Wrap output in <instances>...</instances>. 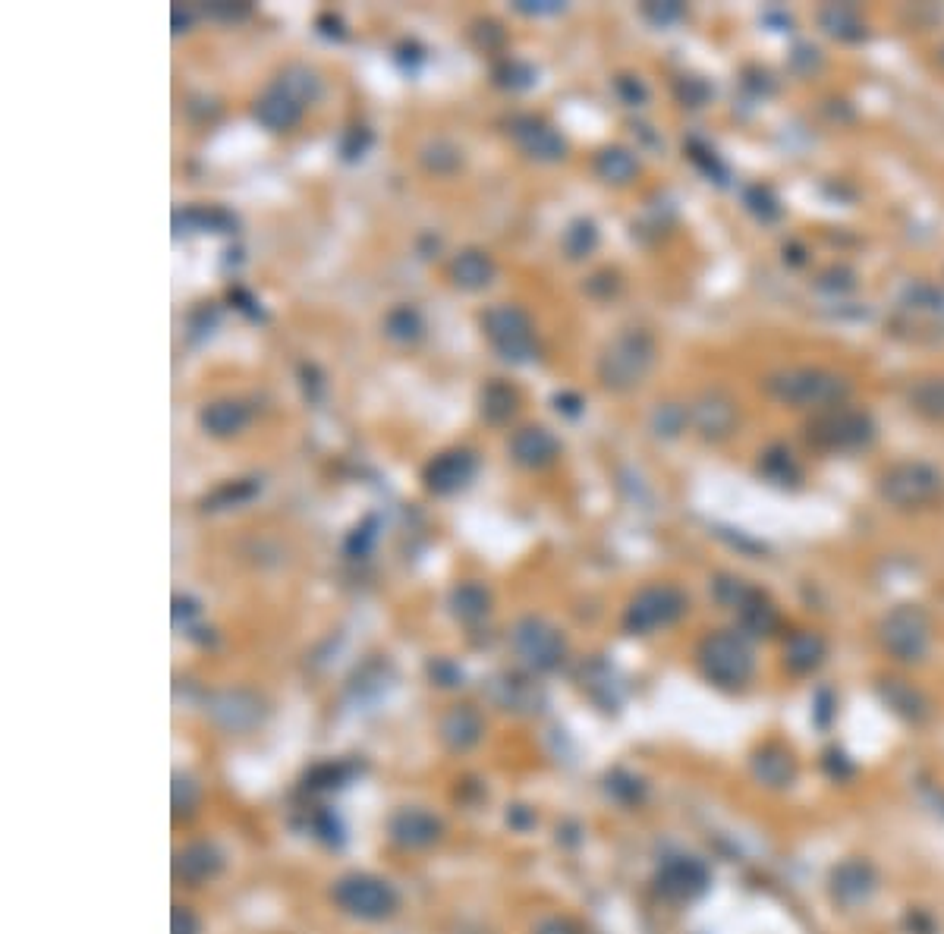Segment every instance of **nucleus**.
Returning <instances> with one entry per match:
<instances>
[{
  "label": "nucleus",
  "instance_id": "f257e3e1",
  "mask_svg": "<svg viewBox=\"0 0 944 934\" xmlns=\"http://www.w3.org/2000/svg\"><path fill=\"white\" fill-rule=\"evenodd\" d=\"M765 394L793 409H831L850 397V381L822 365H793L778 368L765 378Z\"/></svg>",
  "mask_w": 944,
  "mask_h": 934
},
{
  "label": "nucleus",
  "instance_id": "f03ea898",
  "mask_svg": "<svg viewBox=\"0 0 944 934\" xmlns=\"http://www.w3.org/2000/svg\"><path fill=\"white\" fill-rule=\"evenodd\" d=\"M655 340L646 331H624L617 334L602 356H598V381H602L614 394H630L642 381L649 378L655 365Z\"/></svg>",
  "mask_w": 944,
  "mask_h": 934
},
{
  "label": "nucleus",
  "instance_id": "7ed1b4c3",
  "mask_svg": "<svg viewBox=\"0 0 944 934\" xmlns=\"http://www.w3.org/2000/svg\"><path fill=\"white\" fill-rule=\"evenodd\" d=\"M699 670L708 683L721 689H740L753 680L756 673V651L743 633L734 629H718L699 642Z\"/></svg>",
  "mask_w": 944,
  "mask_h": 934
},
{
  "label": "nucleus",
  "instance_id": "20e7f679",
  "mask_svg": "<svg viewBox=\"0 0 944 934\" xmlns=\"http://www.w3.org/2000/svg\"><path fill=\"white\" fill-rule=\"evenodd\" d=\"M686 607H690V598H686L680 585H671V582L646 585V589L630 598L624 611V629L633 636L658 633V629L674 626L686 614Z\"/></svg>",
  "mask_w": 944,
  "mask_h": 934
},
{
  "label": "nucleus",
  "instance_id": "39448f33",
  "mask_svg": "<svg viewBox=\"0 0 944 934\" xmlns=\"http://www.w3.org/2000/svg\"><path fill=\"white\" fill-rule=\"evenodd\" d=\"M806 438L819 450H860L875 438L869 412L850 409L847 403L815 412L806 425Z\"/></svg>",
  "mask_w": 944,
  "mask_h": 934
},
{
  "label": "nucleus",
  "instance_id": "423d86ee",
  "mask_svg": "<svg viewBox=\"0 0 944 934\" xmlns=\"http://www.w3.org/2000/svg\"><path fill=\"white\" fill-rule=\"evenodd\" d=\"M485 337L491 340V346L498 350V356L504 362L513 365H526L539 356V346H535V328L532 318L520 309V306H491L482 318Z\"/></svg>",
  "mask_w": 944,
  "mask_h": 934
},
{
  "label": "nucleus",
  "instance_id": "0eeeda50",
  "mask_svg": "<svg viewBox=\"0 0 944 934\" xmlns=\"http://www.w3.org/2000/svg\"><path fill=\"white\" fill-rule=\"evenodd\" d=\"M878 639H882V648L891 658L904 661V664H916L929 655L932 623L919 607L900 604L882 620V626H878Z\"/></svg>",
  "mask_w": 944,
  "mask_h": 934
},
{
  "label": "nucleus",
  "instance_id": "6e6552de",
  "mask_svg": "<svg viewBox=\"0 0 944 934\" xmlns=\"http://www.w3.org/2000/svg\"><path fill=\"white\" fill-rule=\"evenodd\" d=\"M878 491H882L888 504H894L900 510H910V507H922V504L935 501V497L944 491V475L932 463H919V460L897 463L882 475Z\"/></svg>",
  "mask_w": 944,
  "mask_h": 934
},
{
  "label": "nucleus",
  "instance_id": "1a4fd4ad",
  "mask_svg": "<svg viewBox=\"0 0 944 934\" xmlns=\"http://www.w3.org/2000/svg\"><path fill=\"white\" fill-rule=\"evenodd\" d=\"M331 897L343 912H350L356 919H369V922L388 919L397 909L394 887L375 875H343L337 878Z\"/></svg>",
  "mask_w": 944,
  "mask_h": 934
},
{
  "label": "nucleus",
  "instance_id": "9d476101",
  "mask_svg": "<svg viewBox=\"0 0 944 934\" xmlns=\"http://www.w3.org/2000/svg\"><path fill=\"white\" fill-rule=\"evenodd\" d=\"M513 648L523 658L526 667H532L535 673H548L557 670L567 658V639L554 623L542 620V617H523L517 626H513Z\"/></svg>",
  "mask_w": 944,
  "mask_h": 934
},
{
  "label": "nucleus",
  "instance_id": "9b49d317",
  "mask_svg": "<svg viewBox=\"0 0 944 934\" xmlns=\"http://www.w3.org/2000/svg\"><path fill=\"white\" fill-rule=\"evenodd\" d=\"M655 881H658V894L664 900L686 903V900L699 897L708 887V868L693 856H674L661 865Z\"/></svg>",
  "mask_w": 944,
  "mask_h": 934
},
{
  "label": "nucleus",
  "instance_id": "f8f14e48",
  "mask_svg": "<svg viewBox=\"0 0 944 934\" xmlns=\"http://www.w3.org/2000/svg\"><path fill=\"white\" fill-rule=\"evenodd\" d=\"M693 425L699 428V434L705 441H724L731 438V431L737 428V403L731 394H724V390H705V394L693 403Z\"/></svg>",
  "mask_w": 944,
  "mask_h": 934
},
{
  "label": "nucleus",
  "instance_id": "ddd939ff",
  "mask_svg": "<svg viewBox=\"0 0 944 934\" xmlns=\"http://www.w3.org/2000/svg\"><path fill=\"white\" fill-rule=\"evenodd\" d=\"M476 475V456L469 450H444L425 466L422 482L432 494H457Z\"/></svg>",
  "mask_w": 944,
  "mask_h": 934
},
{
  "label": "nucleus",
  "instance_id": "4468645a",
  "mask_svg": "<svg viewBox=\"0 0 944 934\" xmlns=\"http://www.w3.org/2000/svg\"><path fill=\"white\" fill-rule=\"evenodd\" d=\"M510 136L535 161H561L567 155V142L561 139V133H554L539 117H513Z\"/></svg>",
  "mask_w": 944,
  "mask_h": 934
},
{
  "label": "nucleus",
  "instance_id": "2eb2a0df",
  "mask_svg": "<svg viewBox=\"0 0 944 934\" xmlns=\"http://www.w3.org/2000/svg\"><path fill=\"white\" fill-rule=\"evenodd\" d=\"M510 456L513 463H520L523 469H545L561 456V441L542 425H526L513 434Z\"/></svg>",
  "mask_w": 944,
  "mask_h": 934
},
{
  "label": "nucleus",
  "instance_id": "dca6fc26",
  "mask_svg": "<svg viewBox=\"0 0 944 934\" xmlns=\"http://www.w3.org/2000/svg\"><path fill=\"white\" fill-rule=\"evenodd\" d=\"M252 114L265 129H271V133H287V129H293L299 120H303V104L271 85V89L255 101Z\"/></svg>",
  "mask_w": 944,
  "mask_h": 934
},
{
  "label": "nucleus",
  "instance_id": "f3484780",
  "mask_svg": "<svg viewBox=\"0 0 944 934\" xmlns=\"http://www.w3.org/2000/svg\"><path fill=\"white\" fill-rule=\"evenodd\" d=\"M828 658V645L819 633L812 629H800L784 642V667L797 677H806V673L819 670Z\"/></svg>",
  "mask_w": 944,
  "mask_h": 934
},
{
  "label": "nucleus",
  "instance_id": "a211bd4d",
  "mask_svg": "<svg viewBox=\"0 0 944 934\" xmlns=\"http://www.w3.org/2000/svg\"><path fill=\"white\" fill-rule=\"evenodd\" d=\"M831 890L844 906H860L872 897L875 890V872L866 862H844L841 868H834L831 875Z\"/></svg>",
  "mask_w": 944,
  "mask_h": 934
},
{
  "label": "nucleus",
  "instance_id": "6ab92c4d",
  "mask_svg": "<svg viewBox=\"0 0 944 934\" xmlns=\"http://www.w3.org/2000/svg\"><path fill=\"white\" fill-rule=\"evenodd\" d=\"M441 824L435 815H428L422 809H400L391 818V837L400 846H410V850H419V846H428L438 840Z\"/></svg>",
  "mask_w": 944,
  "mask_h": 934
},
{
  "label": "nucleus",
  "instance_id": "aec40b11",
  "mask_svg": "<svg viewBox=\"0 0 944 934\" xmlns=\"http://www.w3.org/2000/svg\"><path fill=\"white\" fill-rule=\"evenodd\" d=\"M479 736H482V718H479L476 708L457 705V708H450L441 718V740H444L447 749L466 752V749H472L479 743Z\"/></svg>",
  "mask_w": 944,
  "mask_h": 934
},
{
  "label": "nucleus",
  "instance_id": "412c9836",
  "mask_svg": "<svg viewBox=\"0 0 944 934\" xmlns=\"http://www.w3.org/2000/svg\"><path fill=\"white\" fill-rule=\"evenodd\" d=\"M450 280L469 293L485 290L491 280H495V262H491V255H485L482 249H463L454 262H450Z\"/></svg>",
  "mask_w": 944,
  "mask_h": 934
},
{
  "label": "nucleus",
  "instance_id": "4be33fe9",
  "mask_svg": "<svg viewBox=\"0 0 944 934\" xmlns=\"http://www.w3.org/2000/svg\"><path fill=\"white\" fill-rule=\"evenodd\" d=\"M221 853L211 843H192L174 859V875L183 878L186 884H202L221 872Z\"/></svg>",
  "mask_w": 944,
  "mask_h": 934
},
{
  "label": "nucleus",
  "instance_id": "5701e85b",
  "mask_svg": "<svg viewBox=\"0 0 944 934\" xmlns=\"http://www.w3.org/2000/svg\"><path fill=\"white\" fill-rule=\"evenodd\" d=\"M199 422L214 438H230V434L243 431L249 425V406L240 400H214L202 409Z\"/></svg>",
  "mask_w": 944,
  "mask_h": 934
},
{
  "label": "nucleus",
  "instance_id": "b1692460",
  "mask_svg": "<svg viewBox=\"0 0 944 934\" xmlns=\"http://www.w3.org/2000/svg\"><path fill=\"white\" fill-rule=\"evenodd\" d=\"M753 771L762 780L765 787H790L793 777H797V762L793 755L781 746H765L762 752H756L753 758Z\"/></svg>",
  "mask_w": 944,
  "mask_h": 934
},
{
  "label": "nucleus",
  "instance_id": "393cba45",
  "mask_svg": "<svg viewBox=\"0 0 944 934\" xmlns=\"http://www.w3.org/2000/svg\"><path fill=\"white\" fill-rule=\"evenodd\" d=\"M520 397L507 381H488L479 394V412L488 425H507L513 416H517Z\"/></svg>",
  "mask_w": 944,
  "mask_h": 934
},
{
  "label": "nucleus",
  "instance_id": "a878e982",
  "mask_svg": "<svg viewBox=\"0 0 944 934\" xmlns=\"http://www.w3.org/2000/svg\"><path fill=\"white\" fill-rule=\"evenodd\" d=\"M910 409L929 422H944V375L916 378L910 384Z\"/></svg>",
  "mask_w": 944,
  "mask_h": 934
},
{
  "label": "nucleus",
  "instance_id": "bb28decb",
  "mask_svg": "<svg viewBox=\"0 0 944 934\" xmlns=\"http://www.w3.org/2000/svg\"><path fill=\"white\" fill-rule=\"evenodd\" d=\"M174 230L177 233H233L236 217L224 208H186L174 214Z\"/></svg>",
  "mask_w": 944,
  "mask_h": 934
},
{
  "label": "nucleus",
  "instance_id": "cd10ccee",
  "mask_svg": "<svg viewBox=\"0 0 944 934\" xmlns=\"http://www.w3.org/2000/svg\"><path fill=\"white\" fill-rule=\"evenodd\" d=\"M595 173H598V177H602L605 183L624 186V183H630L636 173H639V161L633 158L630 148L611 145V148H602V151L595 155Z\"/></svg>",
  "mask_w": 944,
  "mask_h": 934
},
{
  "label": "nucleus",
  "instance_id": "c85d7f7f",
  "mask_svg": "<svg viewBox=\"0 0 944 934\" xmlns=\"http://www.w3.org/2000/svg\"><path fill=\"white\" fill-rule=\"evenodd\" d=\"M819 26L838 41H863L866 38V23L863 16L856 13L853 7H844V4H831V7H822L819 10Z\"/></svg>",
  "mask_w": 944,
  "mask_h": 934
},
{
  "label": "nucleus",
  "instance_id": "c756f323",
  "mask_svg": "<svg viewBox=\"0 0 944 934\" xmlns=\"http://www.w3.org/2000/svg\"><path fill=\"white\" fill-rule=\"evenodd\" d=\"M882 695H885V702H888L897 714H904V718H910V721H922V718L929 714L926 695H922L916 686H910L907 680H885Z\"/></svg>",
  "mask_w": 944,
  "mask_h": 934
},
{
  "label": "nucleus",
  "instance_id": "7c9ffc66",
  "mask_svg": "<svg viewBox=\"0 0 944 934\" xmlns=\"http://www.w3.org/2000/svg\"><path fill=\"white\" fill-rule=\"evenodd\" d=\"M491 607V595L482 589L479 582H460L454 592H450V611H454L457 620L463 623H476L488 614Z\"/></svg>",
  "mask_w": 944,
  "mask_h": 934
},
{
  "label": "nucleus",
  "instance_id": "2f4dec72",
  "mask_svg": "<svg viewBox=\"0 0 944 934\" xmlns=\"http://www.w3.org/2000/svg\"><path fill=\"white\" fill-rule=\"evenodd\" d=\"M737 617H740V629L746 636H768V633H775V626H778V611L771 607V601L762 592L749 598L737 611Z\"/></svg>",
  "mask_w": 944,
  "mask_h": 934
},
{
  "label": "nucleus",
  "instance_id": "473e14b6",
  "mask_svg": "<svg viewBox=\"0 0 944 934\" xmlns=\"http://www.w3.org/2000/svg\"><path fill=\"white\" fill-rule=\"evenodd\" d=\"M274 89H281V92H287L293 101H299V104H312V101H318V95H321V82H318V76L309 70V67H299V63H293V67H287L281 76L274 79Z\"/></svg>",
  "mask_w": 944,
  "mask_h": 934
},
{
  "label": "nucleus",
  "instance_id": "72a5a7b5",
  "mask_svg": "<svg viewBox=\"0 0 944 934\" xmlns=\"http://www.w3.org/2000/svg\"><path fill=\"white\" fill-rule=\"evenodd\" d=\"M498 702L510 711V708H517V711H539V702H542V695H539V689L532 686V680H526V677H517V673H510V677H504L501 683H498Z\"/></svg>",
  "mask_w": 944,
  "mask_h": 934
},
{
  "label": "nucleus",
  "instance_id": "f704fd0d",
  "mask_svg": "<svg viewBox=\"0 0 944 934\" xmlns=\"http://www.w3.org/2000/svg\"><path fill=\"white\" fill-rule=\"evenodd\" d=\"M384 334H388L394 343L410 346L422 337V315L413 306H397L384 315Z\"/></svg>",
  "mask_w": 944,
  "mask_h": 934
},
{
  "label": "nucleus",
  "instance_id": "c9c22d12",
  "mask_svg": "<svg viewBox=\"0 0 944 934\" xmlns=\"http://www.w3.org/2000/svg\"><path fill=\"white\" fill-rule=\"evenodd\" d=\"M422 164H425V170H432V173H438V177H447V173H454L460 164H463V155H460V148L454 145V142H447V139H435V142H428L425 148H422Z\"/></svg>",
  "mask_w": 944,
  "mask_h": 934
},
{
  "label": "nucleus",
  "instance_id": "e433bc0d",
  "mask_svg": "<svg viewBox=\"0 0 944 934\" xmlns=\"http://www.w3.org/2000/svg\"><path fill=\"white\" fill-rule=\"evenodd\" d=\"M259 494V482L243 479V482H227L214 491L211 497H205V510H227V507H240L246 501Z\"/></svg>",
  "mask_w": 944,
  "mask_h": 934
},
{
  "label": "nucleus",
  "instance_id": "4c0bfd02",
  "mask_svg": "<svg viewBox=\"0 0 944 934\" xmlns=\"http://www.w3.org/2000/svg\"><path fill=\"white\" fill-rule=\"evenodd\" d=\"M598 243V230L592 221H573L567 230H564V252L570 258H586Z\"/></svg>",
  "mask_w": 944,
  "mask_h": 934
},
{
  "label": "nucleus",
  "instance_id": "58836bf2",
  "mask_svg": "<svg viewBox=\"0 0 944 934\" xmlns=\"http://www.w3.org/2000/svg\"><path fill=\"white\" fill-rule=\"evenodd\" d=\"M535 73L529 63H523V60H504L501 67L495 70V82L501 85V89H510V92H520V89H529V85H535Z\"/></svg>",
  "mask_w": 944,
  "mask_h": 934
},
{
  "label": "nucleus",
  "instance_id": "ea45409f",
  "mask_svg": "<svg viewBox=\"0 0 944 934\" xmlns=\"http://www.w3.org/2000/svg\"><path fill=\"white\" fill-rule=\"evenodd\" d=\"M372 142H375L372 129H366V126H350L347 133H343V139H340V158H343V161L366 158V151L372 148Z\"/></svg>",
  "mask_w": 944,
  "mask_h": 934
},
{
  "label": "nucleus",
  "instance_id": "a19ab883",
  "mask_svg": "<svg viewBox=\"0 0 944 934\" xmlns=\"http://www.w3.org/2000/svg\"><path fill=\"white\" fill-rule=\"evenodd\" d=\"M652 425H655L658 434H664V438H677V434L683 431V425H686V409L677 406V403H664V406L655 409Z\"/></svg>",
  "mask_w": 944,
  "mask_h": 934
},
{
  "label": "nucleus",
  "instance_id": "79ce46f5",
  "mask_svg": "<svg viewBox=\"0 0 944 934\" xmlns=\"http://www.w3.org/2000/svg\"><path fill=\"white\" fill-rule=\"evenodd\" d=\"M762 469H765L768 479L778 482V485H787V482H793L800 475L797 466H793V460H790V453H784V450H771L762 460Z\"/></svg>",
  "mask_w": 944,
  "mask_h": 934
},
{
  "label": "nucleus",
  "instance_id": "37998d69",
  "mask_svg": "<svg viewBox=\"0 0 944 934\" xmlns=\"http://www.w3.org/2000/svg\"><path fill=\"white\" fill-rule=\"evenodd\" d=\"M375 538H378V516H369L366 523L356 526V529L350 532V538H347V554H353V557L369 554L372 545H375Z\"/></svg>",
  "mask_w": 944,
  "mask_h": 934
},
{
  "label": "nucleus",
  "instance_id": "c03bdc74",
  "mask_svg": "<svg viewBox=\"0 0 944 934\" xmlns=\"http://www.w3.org/2000/svg\"><path fill=\"white\" fill-rule=\"evenodd\" d=\"M472 41H476L482 51H495L504 41V32L498 29V23H491V19H479L476 29H472Z\"/></svg>",
  "mask_w": 944,
  "mask_h": 934
},
{
  "label": "nucleus",
  "instance_id": "a18cd8bd",
  "mask_svg": "<svg viewBox=\"0 0 944 934\" xmlns=\"http://www.w3.org/2000/svg\"><path fill=\"white\" fill-rule=\"evenodd\" d=\"M205 13L214 19H224V23H233V19H246L252 13L249 4H230V0H211L205 4Z\"/></svg>",
  "mask_w": 944,
  "mask_h": 934
},
{
  "label": "nucleus",
  "instance_id": "49530a36",
  "mask_svg": "<svg viewBox=\"0 0 944 934\" xmlns=\"http://www.w3.org/2000/svg\"><path fill=\"white\" fill-rule=\"evenodd\" d=\"M642 16H646L649 23H655V26H671L683 16V7L680 4H646V7H642Z\"/></svg>",
  "mask_w": 944,
  "mask_h": 934
},
{
  "label": "nucleus",
  "instance_id": "de8ad7c7",
  "mask_svg": "<svg viewBox=\"0 0 944 934\" xmlns=\"http://www.w3.org/2000/svg\"><path fill=\"white\" fill-rule=\"evenodd\" d=\"M746 202H749V208H753L759 217H765V221H775V217L781 214V208H778V202L771 199V195L765 192V189H749V195H746Z\"/></svg>",
  "mask_w": 944,
  "mask_h": 934
},
{
  "label": "nucleus",
  "instance_id": "09e8293b",
  "mask_svg": "<svg viewBox=\"0 0 944 934\" xmlns=\"http://www.w3.org/2000/svg\"><path fill=\"white\" fill-rule=\"evenodd\" d=\"M196 799H199V790H196V784H192L189 777H180L177 774V780H174V809H177V815L186 809H192L196 806Z\"/></svg>",
  "mask_w": 944,
  "mask_h": 934
},
{
  "label": "nucleus",
  "instance_id": "8fccbe9b",
  "mask_svg": "<svg viewBox=\"0 0 944 934\" xmlns=\"http://www.w3.org/2000/svg\"><path fill=\"white\" fill-rule=\"evenodd\" d=\"M174 934H199L202 931V922L199 916L192 912L189 906H174Z\"/></svg>",
  "mask_w": 944,
  "mask_h": 934
},
{
  "label": "nucleus",
  "instance_id": "3c124183",
  "mask_svg": "<svg viewBox=\"0 0 944 934\" xmlns=\"http://www.w3.org/2000/svg\"><path fill=\"white\" fill-rule=\"evenodd\" d=\"M617 92L627 104H642V101H646V85H642L636 76H617Z\"/></svg>",
  "mask_w": 944,
  "mask_h": 934
},
{
  "label": "nucleus",
  "instance_id": "603ef678",
  "mask_svg": "<svg viewBox=\"0 0 944 934\" xmlns=\"http://www.w3.org/2000/svg\"><path fill=\"white\" fill-rule=\"evenodd\" d=\"M690 158L708 173V177H724V170H721V164H718V158H715V151L699 148L696 142H690Z\"/></svg>",
  "mask_w": 944,
  "mask_h": 934
},
{
  "label": "nucleus",
  "instance_id": "864d4df0",
  "mask_svg": "<svg viewBox=\"0 0 944 934\" xmlns=\"http://www.w3.org/2000/svg\"><path fill=\"white\" fill-rule=\"evenodd\" d=\"M428 670H432V680L441 683V686H457V683L463 680V673H460L454 664H450V661H435Z\"/></svg>",
  "mask_w": 944,
  "mask_h": 934
},
{
  "label": "nucleus",
  "instance_id": "5fc2aeb1",
  "mask_svg": "<svg viewBox=\"0 0 944 934\" xmlns=\"http://www.w3.org/2000/svg\"><path fill=\"white\" fill-rule=\"evenodd\" d=\"M517 10L529 16H545V13H561L564 4H557V0H520Z\"/></svg>",
  "mask_w": 944,
  "mask_h": 934
},
{
  "label": "nucleus",
  "instance_id": "6e6d98bb",
  "mask_svg": "<svg viewBox=\"0 0 944 934\" xmlns=\"http://www.w3.org/2000/svg\"><path fill=\"white\" fill-rule=\"evenodd\" d=\"M230 302H233V306L240 309V312H246L249 318H262V309H259V302H255V299H252V296H249L246 290H240V287H236V290H230Z\"/></svg>",
  "mask_w": 944,
  "mask_h": 934
},
{
  "label": "nucleus",
  "instance_id": "4d7b16f0",
  "mask_svg": "<svg viewBox=\"0 0 944 934\" xmlns=\"http://www.w3.org/2000/svg\"><path fill=\"white\" fill-rule=\"evenodd\" d=\"M299 375H303V387H306L309 400H318V394H321V375H318V368H315V365H303V368H299Z\"/></svg>",
  "mask_w": 944,
  "mask_h": 934
},
{
  "label": "nucleus",
  "instance_id": "13d9d810",
  "mask_svg": "<svg viewBox=\"0 0 944 934\" xmlns=\"http://www.w3.org/2000/svg\"><path fill=\"white\" fill-rule=\"evenodd\" d=\"M318 32L325 35V38H343L347 32H343V23L337 16H331V13H321L318 16Z\"/></svg>",
  "mask_w": 944,
  "mask_h": 934
},
{
  "label": "nucleus",
  "instance_id": "bf43d9fd",
  "mask_svg": "<svg viewBox=\"0 0 944 934\" xmlns=\"http://www.w3.org/2000/svg\"><path fill=\"white\" fill-rule=\"evenodd\" d=\"M554 406L561 409L564 416L573 419V416H579V409H583V400H579L576 394H557V397H554Z\"/></svg>",
  "mask_w": 944,
  "mask_h": 934
},
{
  "label": "nucleus",
  "instance_id": "052dcab7",
  "mask_svg": "<svg viewBox=\"0 0 944 934\" xmlns=\"http://www.w3.org/2000/svg\"><path fill=\"white\" fill-rule=\"evenodd\" d=\"M196 614H199V607L192 604L189 598H174V620H177V623H180V617H183V620H192Z\"/></svg>",
  "mask_w": 944,
  "mask_h": 934
},
{
  "label": "nucleus",
  "instance_id": "680f3d73",
  "mask_svg": "<svg viewBox=\"0 0 944 934\" xmlns=\"http://www.w3.org/2000/svg\"><path fill=\"white\" fill-rule=\"evenodd\" d=\"M170 23H174V32H177V35H180V32H186V29H189V13L177 7V10H174V16H170Z\"/></svg>",
  "mask_w": 944,
  "mask_h": 934
},
{
  "label": "nucleus",
  "instance_id": "e2e57ef3",
  "mask_svg": "<svg viewBox=\"0 0 944 934\" xmlns=\"http://www.w3.org/2000/svg\"><path fill=\"white\" fill-rule=\"evenodd\" d=\"M938 63H941V70H944V45L938 48Z\"/></svg>",
  "mask_w": 944,
  "mask_h": 934
}]
</instances>
